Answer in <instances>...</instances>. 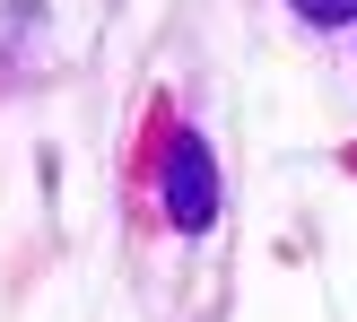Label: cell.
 Instances as JSON below:
<instances>
[{
    "instance_id": "obj_2",
    "label": "cell",
    "mask_w": 357,
    "mask_h": 322,
    "mask_svg": "<svg viewBox=\"0 0 357 322\" xmlns=\"http://www.w3.org/2000/svg\"><path fill=\"white\" fill-rule=\"evenodd\" d=\"M296 9H305L314 26H349V17H357V0H296Z\"/></svg>"
},
{
    "instance_id": "obj_1",
    "label": "cell",
    "mask_w": 357,
    "mask_h": 322,
    "mask_svg": "<svg viewBox=\"0 0 357 322\" xmlns=\"http://www.w3.org/2000/svg\"><path fill=\"white\" fill-rule=\"evenodd\" d=\"M166 218L183 227V236H201V227L218 218V166H209L201 139H174L166 148Z\"/></svg>"
}]
</instances>
